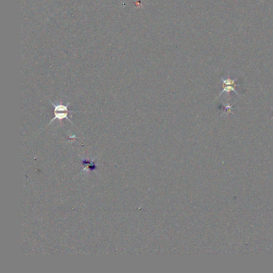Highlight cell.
<instances>
[{"label":"cell","mask_w":273,"mask_h":273,"mask_svg":"<svg viewBox=\"0 0 273 273\" xmlns=\"http://www.w3.org/2000/svg\"><path fill=\"white\" fill-rule=\"evenodd\" d=\"M51 103L55 107V117L53 119L51 120L50 123H53L54 121L56 120V119H59V120H62V119H66L69 122H71V119L68 118V114L69 113H72L73 112H70L68 110L69 105L71 104L70 102H68L67 105L64 104H60V103H58V104H55L54 102H51L50 101Z\"/></svg>","instance_id":"obj_1"},{"label":"cell","mask_w":273,"mask_h":273,"mask_svg":"<svg viewBox=\"0 0 273 273\" xmlns=\"http://www.w3.org/2000/svg\"><path fill=\"white\" fill-rule=\"evenodd\" d=\"M237 80V79L232 80L230 78H228V79H224L223 77L221 78V80L223 81V90L221 91V94L224 93V92L230 93V91H234L235 93L237 94V91L235 90V86H239V85L235 84Z\"/></svg>","instance_id":"obj_2"}]
</instances>
